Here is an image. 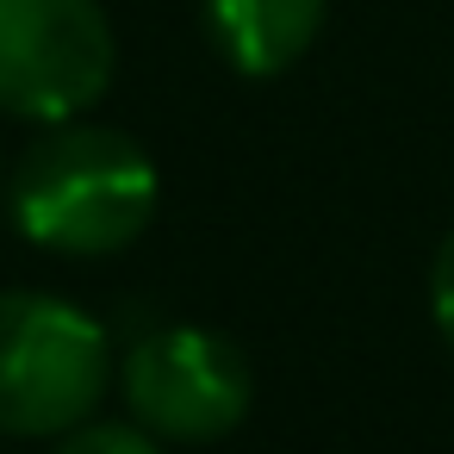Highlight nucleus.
Wrapping results in <instances>:
<instances>
[{"mask_svg":"<svg viewBox=\"0 0 454 454\" xmlns=\"http://www.w3.org/2000/svg\"><path fill=\"white\" fill-rule=\"evenodd\" d=\"M119 38L100 0H0V113L69 125L100 106Z\"/></svg>","mask_w":454,"mask_h":454,"instance_id":"obj_3","label":"nucleus"},{"mask_svg":"<svg viewBox=\"0 0 454 454\" xmlns=\"http://www.w3.org/2000/svg\"><path fill=\"white\" fill-rule=\"evenodd\" d=\"M57 454H162V442L144 423H82L63 435Z\"/></svg>","mask_w":454,"mask_h":454,"instance_id":"obj_6","label":"nucleus"},{"mask_svg":"<svg viewBox=\"0 0 454 454\" xmlns=\"http://www.w3.org/2000/svg\"><path fill=\"white\" fill-rule=\"evenodd\" d=\"M13 224L51 255H119L156 218L162 181L137 137L113 125H44L13 168Z\"/></svg>","mask_w":454,"mask_h":454,"instance_id":"obj_1","label":"nucleus"},{"mask_svg":"<svg viewBox=\"0 0 454 454\" xmlns=\"http://www.w3.org/2000/svg\"><path fill=\"white\" fill-rule=\"evenodd\" d=\"M125 404L150 435L168 442H218L249 411V361L231 336L200 324H162L150 330L125 361Z\"/></svg>","mask_w":454,"mask_h":454,"instance_id":"obj_4","label":"nucleus"},{"mask_svg":"<svg viewBox=\"0 0 454 454\" xmlns=\"http://www.w3.org/2000/svg\"><path fill=\"white\" fill-rule=\"evenodd\" d=\"M429 305H435L442 336L454 342V231H448L442 249H435V268H429Z\"/></svg>","mask_w":454,"mask_h":454,"instance_id":"obj_7","label":"nucleus"},{"mask_svg":"<svg viewBox=\"0 0 454 454\" xmlns=\"http://www.w3.org/2000/svg\"><path fill=\"white\" fill-rule=\"evenodd\" d=\"M324 13L330 0H206V32L237 75H280L317 44Z\"/></svg>","mask_w":454,"mask_h":454,"instance_id":"obj_5","label":"nucleus"},{"mask_svg":"<svg viewBox=\"0 0 454 454\" xmlns=\"http://www.w3.org/2000/svg\"><path fill=\"white\" fill-rule=\"evenodd\" d=\"M113 386L106 330L57 293H0V435H69Z\"/></svg>","mask_w":454,"mask_h":454,"instance_id":"obj_2","label":"nucleus"}]
</instances>
